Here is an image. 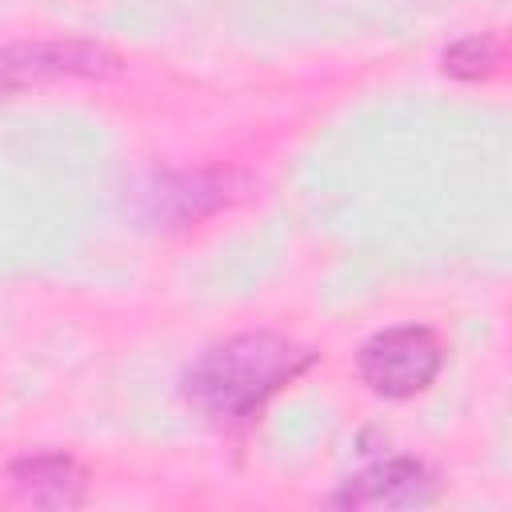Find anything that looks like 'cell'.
I'll list each match as a JSON object with an SVG mask.
<instances>
[{"label": "cell", "mask_w": 512, "mask_h": 512, "mask_svg": "<svg viewBox=\"0 0 512 512\" xmlns=\"http://www.w3.org/2000/svg\"><path fill=\"white\" fill-rule=\"evenodd\" d=\"M316 352L280 332H240L216 340L184 372V400L220 428H240L260 416V408L308 372Z\"/></svg>", "instance_id": "cell-1"}, {"label": "cell", "mask_w": 512, "mask_h": 512, "mask_svg": "<svg viewBox=\"0 0 512 512\" xmlns=\"http://www.w3.org/2000/svg\"><path fill=\"white\" fill-rule=\"evenodd\" d=\"M444 368V344L424 324H400L368 336L356 352L360 380L384 400H408L424 392Z\"/></svg>", "instance_id": "cell-2"}, {"label": "cell", "mask_w": 512, "mask_h": 512, "mask_svg": "<svg viewBox=\"0 0 512 512\" xmlns=\"http://www.w3.org/2000/svg\"><path fill=\"white\" fill-rule=\"evenodd\" d=\"M120 60L92 40H20L0 48V100L60 80L116 76Z\"/></svg>", "instance_id": "cell-3"}, {"label": "cell", "mask_w": 512, "mask_h": 512, "mask_svg": "<svg viewBox=\"0 0 512 512\" xmlns=\"http://www.w3.org/2000/svg\"><path fill=\"white\" fill-rule=\"evenodd\" d=\"M436 472L416 456H384L340 484L336 508H428L436 504Z\"/></svg>", "instance_id": "cell-4"}, {"label": "cell", "mask_w": 512, "mask_h": 512, "mask_svg": "<svg viewBox=\"0 0 512 512\" xmlns=\"http://www.w3.org/2000/svg\"><path fill=\"white\" fill-rule=\"evenodd\" d=\"M12 484L24 500L44 508H76L88 496L84 468L64 452H28L12 460Z\"/></svg>", "instance_id": "cell-5"}, {"label": "cell", "mask_w": 512, "mask_h": 512, "mask_svg": "<svg viewBox=\"0 0 512 512\" xmlns=\"http://www.w3.org/2000/svg\"><path fill=\"white\" fill-rule=\"evenodd\" d=\"M228 200V180L196 172V176H164L160 180V212H168L172 220H196L212 208H220Z\"/></svg>", "instance_id": "cell-6"}, {"label": "cell", "mask_w": 512, "mask_h": 512, "mask_svg": "<svg viewBox=\"0 0 512 512\" xmlns=\"http://www.w3.org/2000/svg\"><path fill=\"white\" fill-rule=\"evenodd\" d=\"M500 36L496 32H480V36H464L444 52V72L456 80H488L500 68Z\"/></svg>", "instance_id": "cell-7"}]
</instances>
